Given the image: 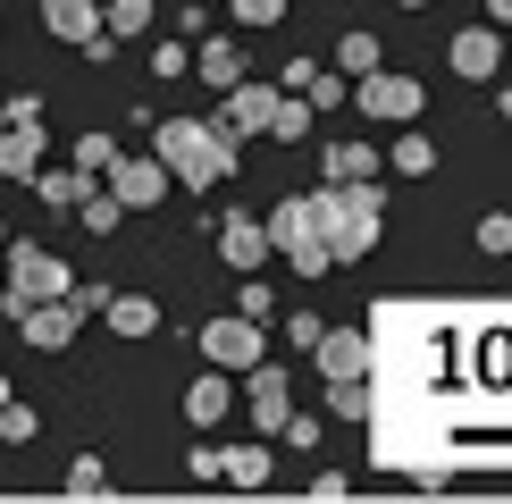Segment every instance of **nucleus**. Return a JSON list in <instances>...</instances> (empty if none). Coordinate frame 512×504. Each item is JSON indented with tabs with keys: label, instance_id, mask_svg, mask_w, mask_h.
Here are the masks:
<instances>
[{
	"label": "nucleus",
	"instance_id": "nucleus-13",
	"mask_svg": "<svg viewBox=\"0 0 512 504\" xmlns=\"http://www.w3.org/2000/svg\"><path fill=\"white\" fill-rule=\"evenodd\" d=\"M269 110H277V84H236V93H227V110H219V126L227 135H269Z\"/></svg>",
	"mask_w": 512,
	"mask_h": 504
},
{
	"label": "nucleus",
	"instance_id": "nucleus-15",
	"mask_svg": "<svg viewBox=\"0 0 512 504\" xmlns=\"http://www.w3.org/2000/svg\"><path fill=\"white\" fill-rule=\"evenodd\" d=\"M219 252H227V269H244V278H252V269L269 261V227H261V219H244V210H236V219L219 227Z\"/></svg>",
	"mask_w": 512,
	"mask_h": 504
},
{
	"label": "nucleus",
	"instance_id": "nucleus-30",
	"mask_svg": "<svg viewBox=\"0 0 512 504\" xmlns=\"http://www.w3.org/2000/svg\"><path fill=\"white\" fill-rule=\"evenodd\" d=\"M152 76H194V51L185 42H152Z\"/></svg>",
	"mask_w": 512,
	"mask_h": 504
},
{
	"label": "nucleus",
	"instance_id": "nucleus-12",
	"mask_svg": "<svg viewBox=\"0 0 512 504\" xmlns=\"http://www.w3.org/2000/svg\"><path fill=\"white\" fill-rule=\"evenodd\" d=\"M17 336H26L34 353H68L76 345V311L68 303H34V311H17Z\"/></svg>",
	"mask_w": 512,
	"mask_h": 504
},
{
	"label": "nucleus",
	"instance_id": "nucleus-14",
	"mask_svg": "<svg viewBox=\"0 0 512 504\" xmlns=\"http://www.w3.org/2000/svg\"><path fill=\"white\" fill-rule=\"evenodd\" d=\"M252 378V420H261V429H286V420H294V387H286V370H244Z\"/></svg>",
	"mask_w": 512,
	"mask_h": 504
},
{
	"label": "nucleus",
	"instance_id": "nucleus-41",
	"mask_svg": "<svg viewBox=\"0 0 512 504\" xmlns=\"http://www.w3.org/2000/svg\"><path fill=\"white\" fill-rule=\"evenodd\" d=\"M0 126H9V110H0Z\"/></svg>",
	"mask_w": 512,
	"mask_h": 504
},
{
	"label": "nucleus",
	"instance_id": "nucleus-24",
	"mask_svg": "<svg viewBox=\"0 0 512 504\" xmlns=\"http://www.w3.org/2000/svg\"><path fill=\"white\" fill-rule=\"evenodd\" d=\"M395 168H403V177H429V168H437V143L429 135H420V126H403V143H395V152H387Z\"/></svg>",
	"mask_w": 512,
	"mask_h": 504
},
{
	"label": "nucleus",
	"instance_id": "nucleus-5",
	"mask_svg": "<svg viewBox=\"0 0 512 504\" xmlns=\"http://www.w3.org/2000/svg\"><path fill=\"white\" fill-rule=\"evenodd\" d=\"M353 101H361L370 118H395V126H412L420 110H429V93H420V76H395V68L361 76V84H353Z\"/></svg>",
	"mask_w": 512,
	"mask_h": 504
},
{
	"label": "nucleus",
	"instance_id": "nucleus-23",
	"mask_svg": "<svg viewBox=\"0 0 512 504\" xmlns=\"http://www.w3.org/2000/svg\"><path fill=\"white\" fill-rule=\"evenodd\" d=\"M336 76H378V34H345V42H336Z\"/></svg>",
	"mask_w": 512,
	"mask_h": 504
},
{
	"label": "nucleus",
	"instance_id": "nucleus-25",
	"mask_svg": "<svg viewBox=\"0 0 512 504\" xmlns=\"http://www.w3.org/2000/svg\"><path fill=\"white\" fill-rule=\"evenodd\" d=\"M328 412L336 420H370V378H328Z\"/></svg>",
	"mask_w": 512,
	"mask_h": 504
},
{
	"label": "nucleus",
	"instance_id": "nucleus-29",
	"mask_svg": "<svg viewBox=\"0 0 512 504\" xmlns=\"http://www.w3.org/2000/svg\"><path fill=\"white\" fill-rule=\"evenodd\" d=\"M269 311H277V303H269V286H261V278H244V286H236V320H252V328H261Z\"/></svg>",
	"mask_w": 512,
	"mask_h": 504
},
{
	"label": "nucleus",
	"instance_id": "nucleus-20",
	"mask_svg": "<svg viewBox=\"0 0 512 504\" xmlns=\"http://www.w3.org/2000/svg\"><path fill=\"white\" fill-rule=\"evenodd\" d=\"M185 420H194V429H219L227 420V378H194V387H185Z\"/></svg>",
	"mask_w": 512,
	"mask_h": 504
},
{
	"label": "nucleus",
	"instance_id": "nucleus-1",
	"mask_svg": "<svg viewBox=\"0 0 512 504\" xmlns=\"http://www.w3.org/2000/svg\"><path fill=\"white\" fill-rule=\"evenodd\" d=\"M152 160L168 168V185H194V194H210V185L236 177V135H227L219 118H160Z\"/></svg>",
	"mask_w": 512,
	"mask_h": 504
},
{
	"label": "nucleus",
	"instance_id": "nucleus-34",
	"mask_svg": "<svg viewBox=\"0 0 512 504\" xmlns=\"http://www.w3.org/2000/svg\"><path fill=\"white\" fill-rule=\"evenodd\" d=\"M68 311L84 320V311H110V286H68Z\"/></svg>",
	"mask_w": 512,
	"mask_h": 504
},
{
	"label": "nucleus",
	"instance_id": "nucleus-35",
	"mask_svg": "<svg viewBox=\"0 0 512 504\" xmlns=\"http://www.w3.org/2000/svg\"><path fill=\"white\" fill-rule=\"evenodd\" d=\"M286 336H294V345H303V353H311V345H319V336H328V328H319V320H311V311H294V320H286Z\"/></svg>",
	"mask_w": 512,
	"mask_h": 504
},
{
	"label": "nucleus",
	"instance_id": "nucleus-40",
	"mask_svg": "<svg viewBox=\"0 0 512 504\" xmlns=\"http://www.w3.org/2000/svg\"><path fill=\"white\" fill-rule=\"evenodd\" d=\"M0 404H9V378H0Z\"/></svg>",
	"mask_w": 512,
	"mask_h": 504
},
{
	"label": "nucleus",
	"instance_id": "nucleus-2",
	"mask_svg": "<svg viewBox=\"0 0 512 504\" xmlns=\"http://www.w3.org/2000/svg\"><path fill=\"white\" fill-rule=\"evenodd\" d=\"M378 227H387V194H378V185H319V236H328L336 269L361 261V252L378 244Z\"/></svg>",
	"mask_w": 512,
	"mask_h": 504
},
{
	"label": "nucleus",
	"instance_id": "nucleus-32",
	"mask_svg": "<svg viewBox=\"0 0 512 504\" xmlns=\"http://www.w3.org/2000/svg\"><path fill=\"white\" fill-rule=\"evenodd\" d=\"M479 252H512V210H487L479 219Z\"/></svg>",
	"mask_w": 512,
	"mask_h": 504
},
{
	"label": "nucleus",
	"instance_id": "nucleus-4",
	"mask_svg": "<svg viewBox=\"0 0 512 504\" xmlns=\"http://www.w3.org/2000/svg\"><path fill=\"white\" fill-rule=\"evenodd\" d=\"M68 261H59V252H42V244H26V236H17L9 244V303H0V311H9V320H17V311H34V303H68Z\"/></svg>",
	"mask_w": 512,
	"mask_h": 504
},
{
	"label": "nucleus",
	"instance_id": "nucleus-9",
	"mask_svg": "<svg viewBox=\"0 0 512 504\" xmlns=\"http://www.w3.org/2000/svg\"><path fill=\"white\" fill-rule=\"evenodd\" d=\"M445 59H454L462 84H487V76L504 68V34H496V26H462L454 42H445Z\"/></svg>",
	"mask_w": 512,
	"mask_h": 504
},
{
	"label": "nucleus",
	"instance_id": "nucleus-37",
	"mask_svg": "<svg viewBox=\"0 0 512 504\" xmlns=\"http://www.w3.org/2000/svg\"><path fill=\"white\" fill-rule=\"evenodd\" d=\"M395 9H429V0H395Z\"/></svg>",
	"mask_w": 512,
	"mask_h": 504
},
{
	"label": "nucleus",
	"instance_id": "nucleus-31",
	"mask_svg": "<svg viewBox=\"0 0 512 504\" xmlns=\"http://www.w3.org/2000/svg\"><path fill=\"white\" fill-rule=\"evenodd\" d=\"M34 429H42V420H34V404H0V437H9V446H26Z\"/></svg>",
	"mask_w": 512,
	"mask_h": 504
},
{
	"label": "nucleus",
	"instance_id": "nucleus-38",
	"mask_svg": "<svg viewBox=\"0 0 512 504\" xmlns=\"http://www.w3.org/2000/svg\"><path fill=\"white\" fill-rule=\"evenodd\" d=\"M9 244H17V236H9V227H0V252H9Z\"/></svg>",
	"mask_w": 512,
	"mask_h": 504
},
{
	"label": "nucleus",
	"instance_id": "nucleus-7",
	"mask_svg": "<svg viewBox=\"0 0 512 504\" xmlns=\"http://www.w3.org/2000/svg\"><path fill=\"white\" fill-rule=\"evenodd\" d=\"M42 26H51L59 42H84V59H110V51H118L93 0H42Z\"/></svg>",
	"mask_w": 512,
	"mask_h": 504
},
{
	"label": "nucleus",
	"instance_id": "nucleus-22",
	"mask_svg": "<svg viewBox=\"0 0 512 504\" xmlns=\"http://www.w3.org/2000/svg\"><path fill=\"white\" fill-rule=\"evenodd\" d=\"M269 135H277V143H303V135H311V101H303V93H277Z\"/></svg>",
	"mask_w": 512,
	"mask_h": 504
},
{
	"label": "nucleus",
	"instance_id": "nucleus-33",
	"mask_svg": "<svg viewBox=\"0 0 512 504\" xmlns=\"http://www.w3.org/2000/svg\"><path fill=\"white\" fill-rule=\"evenodd\" d=\"M118 219H126V210H118V194H93V202H84V227H93V236H110Z\"/></svg>",
	"mask_w": 512,
	"mask_h": 504
},
{
	"label": "nucleus",
	"instance_id": "nucleus-26",
	"mask_svg": "<svg viewBox=\"0 0 512 504\" xmlns=\"http://www.w3.org/2000/svg\"><path fill=\"white\" fill-rule=\"evenodd\" d=\"M101 26H110V42L143 34V26H152V0H110V9H101Z\"/></svg>",
	"mask_w": 512,
	"mask_h": 504
},
{
	"label": "nucleus",
	"instance_id": "nucleus-21",
	"mask_svg": "<svg viewBox=\"0 0 512 504\" xmlns=\"http://www.w3.org/2000/svg\"><path fill=\"white\" fill-rule=\"evenodd\" d=\"M110 328L118 336H152L160 328V303H152V294H110Z\"/></svg>",
	"mask_w": 512,
	"mask_h": 504
},
{
	"label": "nucleus",
	"instance_id": "nucleus-10",
	"mask_svg": "<svg viewBox=\"0 0 512 504\" xmlns=\"http://www.w3.org/2000/svg\"><path fill=\"white\" fill-rule=\"evenodd\" d=\"M311 353H319V378H370V336L361 328H328Z\"/></svg>",
	"mask_w": 512,
	"mask_h": 504
},
{
	"label": "nucleus",
	"instance_id": "nucleus-6",
	"mask_svg": "<svg viewBox=\"0 0 512 504\" xmlns=\"http://www.w3.org/2000/svg\"><path fill=\"white\" fill-rule=\"evenodd\" d=\"M202 362L210 370H261V328L236 320V311L227 320H202Z\"/></svg>",
	"mask_w": 512,
	"mask_h": 504
},
{
	"label": "nucleus",
	"instance_id": "nucleus-17",
	"mask_svg": "<svg viewBox=\"0 0 512 504\" xmlns=\"http://www.w3.org/2000/svg\"><path fill=\"white\" fill-rule=\"evenodd\" d=\"M194 76L219 84V93H236V84H244V42H202V51H194Z\"/></svg>",
	"mask_w": 512,
	"mask_h": 504
},
{
	"label": "nucleus",
	"instance_id": "nucleus-18",
	"mask_svg": "<svg viewBox=\"0 0 512 504\" xmlns=\"http://www.w3.org/2000/svg\"><path fill=\"white\" fill-rule=\"evenodd\" d=\"M34 194L51 202V210H84V202H93V177H76V168H42Z\"/></svg>",
	"mask_w": 512,
	"mask_h": 504
},
{
	"label": "nucleus",
	"instance_id": "nucleus-16",
	"mask_svg": "<svg viewBox=\"0 0 512 504\" xmlns=\"http://www.w3.org/2000/svg\"><path fill=\"white\" fill-rule=\"evenodd\" d=\"M319 177H328V185H370L378 177V152H370V143H328V152H319Z\"/></svg>",
	"mask_w": 512,
	"mask_h": 504
},
{
	"label": "nucleus",
	"instance_id": "nucleus-11",
	"mask_svg": "<svg viewBox=\"0 0 512 504\" xmlns=\"http://www.w3.org/2000/svg\"><path fill=\"white\" fill-rule=\"evenodd\" d=\"M0 177H42V118H9L0 126Z\"/></svg>",
	"mask_w": 512,
	"mask_h": 504
},
{
	"label": "nucleus",
	"instance_id": "nucleus-27",
	"mask_svg": "<svg viewBox=\"0 0 512 504\" xmlns=\"http://www.w3.org/2000/svg\"><path fill=\"white\" fill-rule=\"evenodd\" d=\"M118 168V143L110 135H76V177H110Z\"/></svg>",
	"mask_w": 512,
	"mask_h": 504
},
{
	"label": "nucleus",
	"instance_id": "nucleus-19",
	"mask_svg": "<svg viewBox=\"0 0 512 504\" xmlns=\"http://www.w3.org/2000/svg\"><path fill=\"white\" fill-rule=\"evenodd\" d=\"M269 471H277V454H269V446H236V454H219V479H236V488H269Z\"/></svg>",
	"mask_w": 512,
	"mask_h": 504
},
{
	"label": "nucleus",
	"instance_id": "nucleus-39",
	"mask_svg": "<svg viewBox=\"0 0 512 504\" xmlns=\"http://www.w3.org/2000/svg\"><path fill=\"white\" fill-rule=\"evenodd\" d=\"M504 126H512V93H504Z\"/></svg>",
	"mask_w": 512,
	"mask_h": 504
},
{
	"label": "nucleus",
	"instance_id": "nucleus-3",
	"mask_svg": "<svg viewBox=\"0 0 512 504\" xmlns=\"http://www.w3.org/2000/svg\"><path fill=\"white\" fill-rule=\"evenodd\" d=\"M269 252H286V269L294 278H328V236H319V194H294V202H277L269 210Z\"/></svg>",
	"mask_w": 512,
	"mask_h": 504
},
{
	"label": "nucleus",
	"instance_id": "nucleus-28",
	"mask_svg": "<svg viewBox=\"0 0 512 504\" xmlns=\"http://www.w3.org/2000/svg\"><path fill=\"white\" fill-rule=\"evenodd\" d=\"M227 9H236V26H286V0H227Z\"/></svg>",
	"mask_w": 512,
	"mask_h": 504
},
{
	"label": "nucleus",
	"instance_id": "nucleus-8",
	"mask_svg": "<svg viewBox=\"0 0 512 504\" xmlns=\"http://www.w3.org/2000/svg\"><path fill=\"white\" fill-rule=\"evenodd\" d=\"M110 194H118V210H152V202H168V168H160L152 152H118Z\"/></svg>",
	"mask_w": 512,
	"mask_h": 504
},
{
	"label": "nucleus",
	"instance_id": "nucleus-36",
	"mask_svg": "<svg viewBox=\"0 0 512 504\" xmlns=\"http://www.w3.org/2000/svg\"><path fill=\"white\" fill-rule=\"evenodd\" d=\"M487 17H496V34L512 26V0H487Z\"/></svg>",
	"mask_w": 512,
	"mask_h": 504
}]
</instances>
